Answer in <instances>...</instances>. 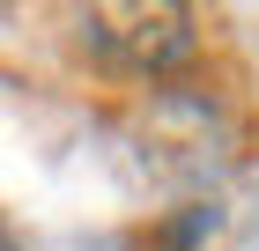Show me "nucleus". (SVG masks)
Instances as JSON below:
<instances>
[{
  "mask_svg": "<svg viewBox=\"0 0 259 251\" xmlns=\"http://www.w3.org/2000/svg\"><path fill=\"white\" fill-rule=\"evenodd\" d=\"M0 251H22V244H15V236H8V222H0Z\"/></svg>",
  "mask_w": 259,
  "mask_h": 251,
  "instance_id": "7ed1b4c3",
  "label": "nucleus"
},
{
  "mask_svg": "<svg viewBox=\"0 0 259 251\" xmlns=\"http://www.w3.org/2000/svg\"><path fill=\"white\" fill-rule=\"evenodd\" d=\"M74 30H81V52L104 74L141 81V89L178 81L200 59V15L178 0H104V8H81Z\"/></svg>",
  "mask_w": 259,
  "mask_h": 251,
  "instance_id": "f03ea898",
  "label": "nucleus"
},
{
  "mask_svg": "<svg viewBox=\"0 0 259 251\" xmlns=\"http://www.w3.org/2000/svg\"><path fill=\"white\" fill-rule=\"evenodd\" d=\"M237 111L207 81H163L134 104V155L141 170H156L163 185H215L237 163Z\"/></svg>",
  "mask_w": 259,
  "mask_h": 251,
  "instance_id": "f257e3e1",
  "label": "nucleus"
}]
</instances>
